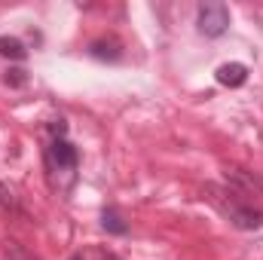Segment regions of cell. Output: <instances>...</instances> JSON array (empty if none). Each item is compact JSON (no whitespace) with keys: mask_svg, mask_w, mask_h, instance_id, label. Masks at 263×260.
I'll return each mask as SVG.
<instances>
[{"mask_svg":"<svg viewBox=\"0 0 263 260\" xmlns=\"http://www.w3.org/2000/svg\"><path fill=\"white\" fill-rule=\"evenodd\" d=\"M205 199H208L227 220H233L239 230H254V227L263 224V214L257 208H251V205L233 199V193H227V190H220V187H214V184L205 187Z\"/></svg>","mask_w":263,"mask_h":260,"instance_id":"obj_1","label":"cell"},{"mask_svg":"<svg viewBox=\"0 0 263 260\" xmlns=\"http://www.w3.org/2000/svg\"><path fill=\"white\" fill-rule=\"evenodd\" d=\"M230 28V9L223 3H205L199 6V31L205 37H220Z\"/></svg>","mask_w":263,"mask_h":260,"instance_id":"obj_2","label":"cell"},{"mask_svg":"<svg viewBox=\"0 0 263 260\" xmlns=\"http://www.w3.org/2000/svg\"><path fill=\"white\" fill-rule=\"evenodd\" d=\"M245 80H248V67L239 65V62H230V65H220V67H217V83H220V86L236 89V86H242Z\"/></svg>","mask_w":263,"mask_h":260,"instance_id":"obj_3","label":"cell"},{"mask_svg":"<svg viewBox=\"0 0 263 260\" xmlns=\"http://www.w3.org/2000/svg\"><path fill=\"white\" fill-rule=\"evenodd\" d=\"M52 162H55L59 169H73V165H77V150H73V144H67L65 138H55V141H52Z\"/></svg>","mask_w":263,"mask_h":260,"instance_id":"obj_4","label":"cell"},{"mask_svg":"<svg viewBox=\"0 0 263 260\" xmlns=\"http://www.w3.org/2000/svg\"><path fill=\"white\" fill-rule=\"evenodd\" d=\"M0 55L22 62V59L28 55V49H25V46H22V40H15V37H0Z\"/></svg>","mask_w":263,"mask_h":260,"instance_id":"obj_5","label":"cell"},{"mask_svg":"<svg viewBox=\"0 0 263 260\" xmlns=\"http://www.w3.org/2000/svg\"><path fill=\"white\" fill-rule=\"evenodd\" d=\"M104 230H110V233L123 236V233H126V224H123V217H120L117 211H104Z\"/></svg>","mask_w":263,"mask_h":260,"instance_id":"obj_6","label":"cell"},{"mask_svg":"<svg viewBox=\"0 0 263 260\" xmlns=\"http://www.w3.org/2000/svg\"><path fill=\"white\" fill-rule=\"evenodd\" d=\"M0 208H15V199L9 193V187H3V184H0Z\"/></svg>","mask_w":263,"mask_h":260,"instance_id":"obj_7","label":"cell"},{"mask_svg":"<svg viewBox=\"0 0 263 260\" xmlns=\"http://www.w3.org/2000/svg\"><path fill=\"white\" fill-rule=\"evenodd\" d=\"M6 83H12V86H25V70H18V67L9 70V73H6Z\"/></svg>","mask_w":263,"mask_h":260,"instance_id":"obj_8","label":"cell"},{"mask_svg":"<svg viewBox=\"0 0 263 260\" xmlns=\"http://www.w3.org/2000/svg\"><path fill=\"white\" fill-rule=\"evenodd\" d=\"M52 132H55V138H65L67 123H65V120H55V123H52Z\"/></svg>","mask_w":263,"mask_h":260,"instance_id":"obj_9","label":"cell"},{"mask_svg":"<svg viewBox=\"0 0 263 260\" xmlns=\"http://www.w3.org/2000/svg\"><path fill=\"white\" fill-rule=\"evenodd\" d=\"M73 260H83V257H73Z\"/></svg>","mask_w":263,"mask_h":260,"instance_id":"obj_10","label":"cell"}]
</instances>
